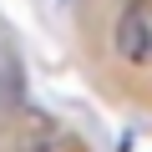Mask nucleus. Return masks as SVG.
<instances>
[{"label": "nucleus", "mask_w": 152, "mask_h": 152, "mask_svg": "<svg viewBox=\"0 0 152 152\" xmlns=\"http://www.w3.org/2000/svg\"><path fill=\"white\" fill-rule=\"evenodd\" d=\"M112 46L127 66H152V5L137 0L117 15V31H112Z\"/></svg>", "instance_id": "1"}]
</instances>
